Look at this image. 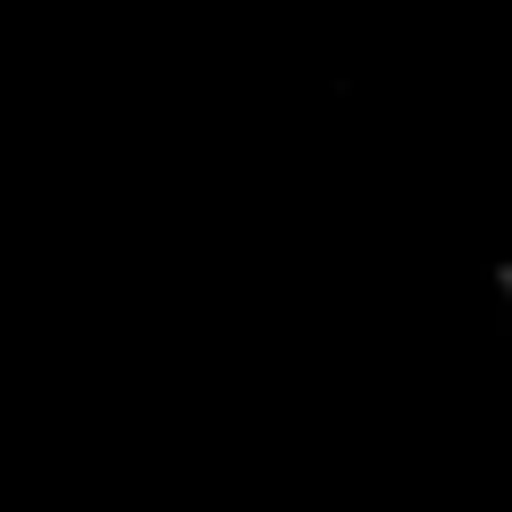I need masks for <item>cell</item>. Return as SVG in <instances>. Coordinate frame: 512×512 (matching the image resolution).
Returning a JSON list of instances; mask_svg holds the SVG:
<instances>
[{
	"label": "cell",
	"mask_w": 512,
	"mask_h": 512,
	"mask_svg": "<svg viewBox=\"0 0 512 512\" xmlns=\"http://www.w3.org/2000/svg\"><path fill=\"white\" fill-rule=\"evenodd\" d=\"M488 312H496V336H504V352H512V240H504L496 264H488Z\"/></svg>",
	"instance_id": "cell-1"
}]
</instances>
